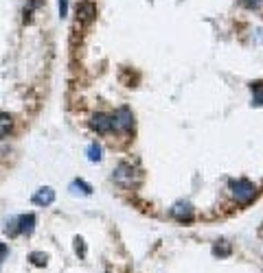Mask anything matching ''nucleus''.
Segmentation results:
<instances>
[{
	"label": "nucleus",
	"mask_w": 263,
	"mask_h": 273,
	"mask_svg": "<svg viewBox=\"0 0 263 273\" xmlns=\"http://www.w3.org/2000/svg\"><path fill=\"white\" fill-rule=\"evenodd\" d=\"M213 253H215V256H228V253H230V247H228V245H215V247H213Z\"/></svg>",
	"instance_id": "14"
},
{
	"label": "nucleus",
	"mask_w": 263,
	"mask_h": 273,
	"mask_svg": "<svg viewBox=\"0 0 263 273\" xmlns=\"http://www.w3.org/2000/svg\"><path fill=\"white\" fill-rule=\"evenodd\" d=\"M86 153H88V160L90 162H101V153H103V149H101L99 142H90Z\"/></svg>",
	"instance_id": "10"
},
{
	"label": "nucleus",
	"mask_w": 263,
	"mask_h": 273,
	"mask_svg": "<svg viewBox=\"0 0 263 273\" xmlns=\"http://www.w3.org/2000/svg\"><path fill=\"white\" fill-rule=\"evenodd\" d=\"M243 5H246V7H250V9H254V7H259L261 5V0H241Z\"/></svg>",
	"instance_id": "19"
},
{
	"label": "nucleus",
	"mask_w": 263,
	"mask_h": 273,
	"mask_svg": "<svg viewBox=\"0 0 263 273\" xmlns=\"http://www.w3.org/2000/svg\"><path fill=\"white\" fill-rule=\"evenodd\" d=\"M70 188H73V190H75V188H79L83 195H92V186H90V184H86L83 179H75L73 184H70Z\"/></svg>",
	"instance_id": "13"
},
{
	"label": "nucleus",
	"mask_w": 263,
	"mask_h": 273,
	"mask_svg": "<svg viewBox=\"0 0 263 273\" xmlns=\"http://www.w3.org/2000/svg\"><path fill=\"white\" fill-rule=\"evenodd\" d=\"M11 129H14V116L0 112V138H7L11 133Z\"/></svg>",
	"instance_id": "9"
},
{
	"label": "nucleus",
	"mask_w": 263,
	"mask_h": 273,
	"mask_svg": "<svg viewBox=\"0 0 263 273\" xmlns=\"http://www.w3.org/2000/svg\"><path fill=\"white\" fill-rule=\"evenodd\" d=\"M31 201L35 205H40V208H46V205H51L53 201H55V190H53L51 186H42V188H38V190L33 192Z\"/></svg>",
	"instance_id": "4"
},
{
	"label": "nucleus",
	"mask_w": 263,
	"mask_h": 273,
	"mask_svg": "<svg viewBox=\"0 0 263 273\" xmlns=\"http://www.w3.org/2000/svg\"><path fill=\"white\" fill-rule=\"evenodd\" d=\"M112 179H114L118 186H123V188L132 186V181H134V168H132V164L121 162L114 168V173H112Z\"/></svg>",
	"instance_id": "3"
},
{
	"label": "nucleus",
	"mask_w": 263,
	"mask_h": 273,
	"mask_svg": "<svg viewBox=\"0 0 263 273\" xmlns=\"http://www.w3.org/2000/svg\"><path fill=\"white\" fill-rule=\"evenodd\" d=\"M5 232H7L9 236H18V234H20V232H18V223L16 221H9L7 227H5Z\"/></svg>",
	"instance_id": "16"
},
{
	"label": "nucleus",
	"mask_w": 263,
	"mask_h": 273,
	"mask_svg": "<svg viewBox=\"0 0 263 273\" xmlns=\"http://www.w3.org/2000/svg\"><path fill=\"white\" fill-rule=\"evenodd\" d=\"M77 16H79L83 22H90L92 18L97 16V7H94L92 3H81L79 7H77Z\"/></svg>",
	"instance_id": "8"
},
{
	"label": "nucleus",
	"mask_w": 263,
	"mask_h": 273,
	"mask_svg": "<svg viewBox=\"0 0 263 273\" xmlns=\"http://www.w3.org/2000/svg\"><path fill=\"white\" fill-rule=\"evenodd\" d=\"M29 260H31L33 266H46V262H49V256L42 251H31L29 253Z\"/></svg>",
	"instance_id": "11"
},
{
	"label": "nucleus",
	"mask_w": 263,
	"mask_h": 273,
	"mask_svg": "<svg viewBox=\"0 0 263 273\" xmlns=\"http://www.w3.org/2000/svg\"><path fill=\"white\" fill-rule=\"evenodd\" d=\"M90 129L97 131V133L112 131V116H107V114H103V112L92 114V118H90Z\"/></svg>",
	"instance_id": "5"
},
{
	"label": "nucleus",
	"mask_w": 263,
	"mask_h": 273,
	"mask_svg": "<svg viewBox=\"0 0 263 273\" xmlns=\"http://www.w3.org/2000/svg\"><path fill=\"white\" fill-rule=\"evenodd\" d=\"M171 214L176 216L178 221H189V218L193 216V208H191V203H187V201H178V203H173Z\"/></svg>",
	"instance_id": "6"
},
{
	"label": "nucleus",
	"mask_w": 263,
	"mask_h": 273,
	"mask_svg": "<svg viewBox=\"0 0 263 273\" xmlns=\"http://www.w3.org/2000/svg\"><path fill=\"white\" fill-rule=\"evenodd\" d=\"M232 188V197L237 199L239 203H250L254 197V184L250 179H237L230 184Z\"/></svg>",
	"instance_id": "1"
},
{
	"label": "nucleus",
	"mask_w": 263,
	"mask_h": 273,
	"mask_svg": "<svg viewBox=\"0 0 263 273\" xmlns=\"http://www.w3.org/2000/svg\"><path fill=\"white\" fill-rule=\"evenodd\" d=\"M68 14V0H59V16H66Z\"/></svg>",
	"instance_id": "17"
},
{
	"label": "nucleus",
	"mask_w": 263,
	"mask_h": 273,
	"mask_svg": "<svg viewBox=\"0 0 263 273\" xmlns=\"http://www.w3.org/2000/svg\"><path fill=\"white\" fill-rule=\"evenodd\" d=\"M75 251L79 253L81 258L86 256V245H83V238H79V236H77V238H75Z\"/></svg>",
	"instance_id": "15"
},
{
	"label": "nucleus",
	"mask_w": 263,
	"mask_h": 273,
	"mask_svg": "<svg viewBox=\"0 0 263 273\" xmlns=\"http://www.w3.org/2000/svg\"><path fill=\"white\" fill-rule=\"evenodd\" d=\"M252 103L254 105H263V83H252Z\"/></svg>",
	"instance_id": "12"
},
{
	"label": "nucleus",
	"mask_w": 263,
	"mask_h": 273,
	"mask_svg": "<svg viewBox=\"0 0 263 273\" xmlns=\"http://www.w3.org/2000/svg\"><path fill=\"white\" fill-rule=\"evenodd\" d=\"M7 253H9V247L5 245V242H0V262H3V260L7 258Z\"/></svg>",
	"instance_id": "18"
},
{
	"label": "nucleus",
	"mask_w": 263,
	"mask_h": 273,
	"mask_svg": "<svg viewBox=\"0 0 263 273\" xmlns=\"http://www.w3.org/2000/svg\"><path fill=\"white\" fill-rule=\"evenodd\" d=\"M16 223H18V232L20 234H31L33 229H35V214H22V216H18L16 218Z\"/></svg>",
	"instance_id": "7"
},
{
	"label": "nucleus",
	"mask_w": 263,
	"mask_h": 273,
	"mask_svg": "<svg viewBox=\"0 0 263 273\" xmlns=\"http://www.w3.org/2000/svg\"><path fill=\"white\" fill-rule=\"evenodd\" d=\"M132 125H134V116H132V109L129 107H118L112 116V127L121 131H129Z\"/></svg>",
	"instance_id": "2"
}]
</instances>
